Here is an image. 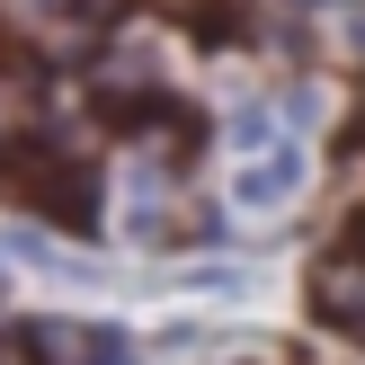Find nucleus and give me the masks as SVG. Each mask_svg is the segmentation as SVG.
<instances>
[{"mask_svg": "<svg viewBox=\"0 0 365 365\" xmlns=\"http://www.w3.org/2000/svg\"><path fill=\"white\" fill-rule=\"evenodd\" d=\"M27 348H36V365H134V348L116 330H89V321H36Z\"/></svg>", "mask_w": 365, "mask_h": 365, "instance_id": "nucleus-1", "label": "nucleus"}, {"mask_svg": "<svg viewBox=\"0 0 365 365\" xmlns=\"http://www.w3.org/2000/svg\"><path fill=\"white\" fill-rule=\"evenodd\" d=\"M321 312H330V321H348V330L365 339V259L321 267Z\"/></svg>", "mask_w": 365, "mask_h": 365, "instance_id": "nucleus-3", "label": "nucleus"}, {"mask_svg": "<svg viewBox=\"0 0 365 365\" xmlns=\"http://www.w3.org/2000/svg\"><path fill=\"white\" fill-rule=\"evenodd\" d=\"M294 196H303V152H285V143H277V160H250V170H241V205H294Z\"/></svg>", "mask_w": 365, "mask_h": 365, "instance_id": "nucleus-2", "label": "nucleus"}]
</instances>
